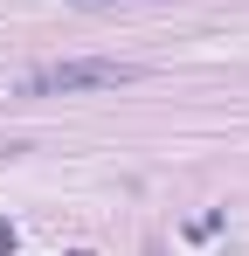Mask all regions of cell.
Returning <instances> with one entry per match:
<instances>
[{
	"instance_id": "obj_3",
	"label": "cell",
	"mask_w": 249,
	"mask_h": 256,
	"mask_svg": "<svg viewBox=\"0 0 249 256\" xmlns=\"http://www.w3.org/2000/svg\"><path fill=\"white\" fill-rule=\"evenodd\" d=\"M70 7H132V0H70Z\"/></svg>"
},
{
	"instance_id": "obj_2",
	"label": "cell",
	"mask_w": 249,
	"mask_h": 256,
	"mask_svg": "<svg viewBox=\"0 0 249 256\" xmlns=\"http://www.w3.org/2000/svg\"><path fill=\"white\" fill-rule=\"evenodd\" d=\"M14 242H21V236H14V222H0V256H14Z\"/></svg>"
},
{
	"instance_id": "obj_1",
	"label": "cell",
	"mask_w": 249,
	"mask_h": 256,
	"mask_svg": "<svg viewBox=\"0 0 249 256\" xmlns=\"http://www.w3.org/2000/svg\"><path fill=\"white\" fill-rule=\"evenodd\" d=\"M138 84V62H104V56H70V62H42L21 76V97H70V90H118Z\"/></svg>"
}]
</instances>
